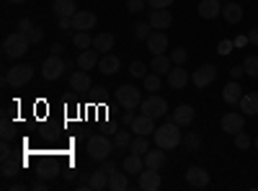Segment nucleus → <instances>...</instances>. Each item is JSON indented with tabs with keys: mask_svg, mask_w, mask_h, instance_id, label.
I'll list each match as a JSON object with an SVG mask.
<instances>
[{
	"mask_svg": "<svg viewBox=\"0 0 258 191\" xmlns=\"http://www.w3.org/2000/svg\"><path fill=\"white\" fill-rule=\"evenodd\" d=\"M153 140H155L158 147H163V150H176L183 142V135H181V126L176 121H165L153 132Z\"/></svg>",
	"mask_w": 258,
	"mask_h": 191,
	"instance_id": "1",
	"label": "nucleus"
},
{
	"mask_svg": "<svg viewBox=\"0 0 258 191\" xmlns=\"http://www.w3.org/2000/svg\"><path fill=\"white\" fill-rule=\"evenodd\" d=\"M29 47H31L29 34H21V31L8 34L6 41H3V52H6V57H11V59H21V57L29 52Z\"/></svg>",
	"mask_w": 258,
	"mask_h": 191,
	"instance_id": "2",
	"label": "nucleus"
},
{
	"mask_svg": "<svg viewBox=\"0 0 258 191\" xmlns=\"http://www.w3.org/2000/svg\"><path fill=\"white\" fill-rule=\"evenodd\" d=\"M114 147H116V142L109 140L106 135H93V137L88 140V155H91L93 160H106V158H111Z\"/></svg>",
	"mask_w": 258,
	"mask_h": 191,
	"instance_id": "3",
	"label": "nucleus"
},
{
	"mask_svg": "<svg viewBox=\"0 0 258 191\" xmlns=\"http://www.w3.org/2000/svg\"><path fill=\"white\" fill-rule=\"evenodd\" d=\"M140 111L147 114V116H153V119H163L168 114V101L163 96H158V93H150L147 98H142Z\"/></svg>",
	"mask_w": 258,
	"mask_h": 191,
	"instance_id": "4",
	"label": "nucleus"
},
{
	"mask_svg": "<svg viewBox=\"0 0 258 191\" xmlns=\"http://www.w3.org/2000/svg\"><path fill=\"white\" fill-rule=\"evenodd\" d=\"M64 70H68V62H64L62 57H57V54H49L44 59V65H41V75H44V80H57V78H62Z\"/></svg>",
	"mask_w": 258,
	"mask_h": 191,
	"instance_id": "5",
	"label": "nucleus"
},
{
	"mask_svg": "<svg viewBox=\"0 0 258 191\" xmlns=\"http://www.w3.org/2000/svg\"><path fill=\"white\" fill-rule=\"evenodd\" d=\"M6 75H8V86L21 88V86H26V83L34 78V68L31 65H13Z\"/></svg>",
	"mask_w": 258,
	"mask_h": 191,
	"instance_id": "6",
	"label": "nucleus"
},
{
	"mask_svg": "<svg viewBox=\"0 0 258 191\" xmlns=\"http://www.w3.org/2000/svg\"><path fill=\"white\" fill-rule=\"evenodd\" d=\"M222 132H227V135H238V132H243L245 130V114H240V111H227V114H222Z\"/></svg>",
	"mask_w": 258,
	"mask_h": 191,
	"instance_id": "7",
	"label": "nucleus"
},
{
	"mask_svg": "<svg viewBox=\"0 0 258 191\" xmlns=\"http://www.w3.org/2000/svg\"><path fill=\"white\" fill-rule=\"evenodd\" d=\"M116 101H119V106H124V109H137V106L142 103L140 88H135V86H119Z\"/></svg>",
	"mask_w": 258,
	"mask_h": 191,
	"instance_id": "8",
	"label": "nucleus"
},
{
	"mask_svg": "<svg viewBox=\"0 0 258 191\" xmlns=\"http://www.w3.org/2000/svg\"><path fill=\"white\" fill-rule=\"evenodd\" d=\"M214 78H217V68H214V65H202V68H197V70L191 73V83H194L197 88L212 86Z\"/></svg>",
	"mask_w": 258,
	"mask_h": 191,
	"instance_id": "9",
	"label": "nucleus"
},
{
	"mask_svg": "<svg viewBox=\"0 0 258 191\" xmlns=\"http://www.w3.org/2000/svg\"><path fill=\"white\" fill-rule=\"evenodd\" d=\"M186 183L194 186V188H204V186H209V173H207V168H202V165H191V168H186Z\"/></svg>",
	"mask_w": 258,
	"mask_h": 191,
	"instance_id": "10",
	"label": "nucleus"
},
{
	"mask_svg": "<svg viewBox=\"0 0 258 191\" xmlns=\"http://www.w3.org/2000/svg\"><path fill=\"white\" fill-rule=\"evenodd\" d=\"M188 83H191L188 70H183V65H173V70L168 73V86L173 88V91H183Z\"/></svg>",
	"mask_w": 258,
	"mask_h": 191,
	"instance_id": "11",
	"label": "nucleus"
},
{
	"mask_svg": "<svg viewBox=\"0 0 258 191\" xmlns=\"http://www.w3.org/2000/svg\"><path fill=\"white\" fill-rule=\"evenodd\" d=\"M137 178H140V188H142V191H158L160 183H163L160 171H155V168H145Z\"/></svg>",
	"mask_w": 258,
	"mask_h": 191,
	"instance_id": "12",
	"label": "nucleus"
},
{
	"mask_svg": "<svg viewBox=\"0 0 258 191\" xmlns=\"http://www.w3.org/2000/svg\"><path fill=\"white\" fill-rule=\"evenodd\" d=\"M170 24H173V13H170L168 8H158V11L150 13V26H153L155 31L170 29Z\"/></svg>",
	"mask_w": 258,
	"mask_h": 191,
	"instance_id": "13",
	"label": "nucleus"
},
{
	"mask_svg": "<svg viewBox=\"0 0 258 191\" xmlns=\"http://www.w3.org/2000/svg\"><path fill=\"white\" fill-rule=\"evenodd\" d=\"M96 24H98V18L93 11H78L73 16V26L78 31H91V29H96Z\"/></svg>",
	"mask_w": 258,
	"mask_h": 191,
	"instance_id": "14",
	"label": "nucleus"
},
{
	"mask_svg": "<svg viewBox=\"0 0 258 191\" xmlns=\"http://www.w3.org/2000/svg\"><path fill=\"white\" fill-rule=\"evenodd\" d=\"M70 88H73L75 93H85V91H91V88H93V83H91L88 70H75V73L70 75Z\"/></svg>",
	"mask_w": 258,
	"mask_h": 191,
	"instance_id": "15",
	"label": "nucleus"
},
{
	"mask_svg": "<svg viewBox=\"0 0 258 191\" xmlns=\"http://www.w3.org/2000/svg\"><path fill=\"white\" fill-rule=\"evenodd\" d=\"M199 16L204 21H212V18H217L222 16V0H199Z\"/></svg>",
	"mask_w": 258,
	"mask_h": 191,
	"instance_id": "16",
	"label": "nucleus"
},
{
	"mask_svg": "<svg viewBox=\"0 0 258 191\" xmlns=\"http://www.w3.org/2000/svg\"><path fill=\"white\" fill-rule=\"evenodd\" d=\"M132 132H135V135H147V137H150V135L155 132V119L140 111V116H135V121H132Z\"/></svg>",
	"mask_w": 258,
	"mask_h": 191,
	"instance_id": "17",
	"label": "nucleus"
},
{
	"mask_svg": "<svg viewBox=\"0 0 258 191\" xmlns=\"http://www.w3.org/2000/svg\"><path fill=\"white\" fill-rule=\"evenodd\" d=\"M147 49L153 54H165V49H168V34L165 31H153L147 36Z\"/></svg>",
	"mask_w": 258,
	"mask_h": 191,
	"instance_id": "18",
	"label": "nucleus"
},
{
	"mask_svg": "<svg viewBox=\"0 0 258 191\" xmlns=\"http://www.w3.org/2000/svg\"><path fill=\"white\" fill-rule=\"evenodd\" d=\"M194 119H197V111H194V106H188V103L176 106V111H173V121H176L178 126H188V124H194Z\"/></svg>",
	"mask_w": 258,
	"mask_h": 191,
	"instance_id": "19",
	"label": "nucleus"
},
{
	"mask_svg": "<svg viewBox=\"0 0 258 191\" xmlns=\"http://www.w3.org/2000/svg\"><path fill=\"white\" fill-rule=\"evenodd\" d=\"M222 18L227 21V24H238V21H243V6L235 3V0L222 3Z\"/></svg>",
	"mask_w": 258,
	"mask_h": 191,
	"instance_id": "20",
	"label": "nucleus"
},
{
	"mask_svg": "<svg viewBox=\"0 0 258 191\" xmlns=\"http://www.w3.org/2000/svg\"><path fill=\"white\" fill-rule=\"evenodd\" d=\"M222 98H225V103H227V106L240 103V98H243V88L238 86V80H230L227 86L222 88Z\"/></svg>",
	"mask_w": 258,
	"mask_h": 191,
	"instance_id": "21",
	"label": "nucleus"
},
{
	"mask_svg": "<svg viewBox=\"0 0 258 191\" xmlns=\"http://www.w3.org/2000/svg\"><path fill=\"white\" fill-rule=\"evenodd\" d=\"M119 68H121V59H119L116 54H111V52L103 54L101 62H98V73H101V75H114Z\"/></svg>",
	"mask_w": 258,
	"mask_h": 191,
	"instance_id": "22",
	"label": "nucleus"
},
{
	"mask_svg": "<svg viewBox=\"0 0 258 191\" xmlns=\"http://www.w3.org/2000/svg\"><path fill=\"white\" fill-rule=\"evenodd\" d=\"M240 111L245 114V116H258V91H250V93H245L243 98H240Z\"/></svg>",
	"mask_w": 258,
	"mask_h": 191,
	"instance_id": "23",
	"label": "nucleus"
},
{
	"mask_svg": "<svg viewBox=\"0 0 258 191\" xmlns=\"http://www.w3.org/2000/svg\"><path fill=\"white\" fill-rule=\"evenodd\" d=\"M150 70L158 73V75H168L173 70V59L168 54H153V62H150Z\"/></svg>",
	"mask_w": 258,
	"mask_h": 191,
	"instance_id": "24",
	"label": "nucleus"
},
{
	"mask_svg": "<svg viewBox=\"0 0 258 191\" xmlns=\"http://www.w3.org/2000/svg\"><path fill=\"white\" fill-rule=\"evenodd\" d=\"M98 49H83L80 54H78V68L80 70H93V68H98Z\"/></svg>",
	"mask_w": 258,
	"mask_h": 191,
	"instance_id": "25",
	"label": "nucleus"
},
{
	"mask_svg": "<svg viewBox=\"0 0 258 191\" xmlns=\"http://www.w3.org/2000/svg\"><path fill=\"white\" fill-rule=\"evenodd\" d=\"M52 8H54V16H57V18H73V16L78 13L75 0H54Z\"/></svg>",
	"mask_w": 258,
	"mask_h": 191,
	"instance_id": "26",
	"label": "nucleus"
},
{
	"mask_svg": "<svg viewBox=\"0 0 258 191\" xmlns=\"http://www.w3.org/2000/svg\"><path fill=\"white\" fill-rule=\"evenodd\" d=\"M124 171H126V173L140 176V173L145 171V158H142V155H137V153H129V155L124 158Z\"/></svg>",
	"mask_w": 258,
	"mask_h": 191,
	"instance_id": "27",
	"label": "nucleus"
},
{
	"mask_svg": "<svg viewBox=\"0 0 258 191\" xmlns=\"http://www.w3.org/2000/svg\"><path fill=\"white\" fill-rule=\"evenodd\" d=\"M163 165H165V150H163V147L145 153V168H155V171H160Z\"/></svg>",
	"mask_w": 258,
	"mask_h": 191,
	"instance_id": "28",
	"label": "nucleus"
},
{
	"mask_svg": "<svg viewBox=\"0 0 258 191\" xmlns=\"http://www.w3.org/2000/svg\"><path fill=\"white\" fill-rule=\"evenodd\" d=\"M93 49H98L101 54H109L114 49V34H96L93 36Z\"/></svg>",
	"mask_w": 258,
	"mask_h": 191,
	"instance_id": "29",
	"label": "nucleus"
},
{
	"mask_svg": "<svg viewBox=\"0 0 258 191\" xmlns=\"http://www.w3.org/2000/svg\"><path fill=\"white\" fill-rule=\"evenodd\" d=\"M147 150H150V140H147V135H135L132 142H129V153H137V155L145 158Z\"/></svg>",
	"mask_w": 258,
	"mask_h": 191,
	"instance_id": "30",
	"label": "nucleus"
},
{
	"mask_svg": "<svg viewBox=\"0 0 258 191\" xmlns=\"http://www.w3.org/2000/svg\"><path fill=\"white\" fill-rule=\"evenodd\" d=\"M109 188H111V191H126V188H129V178H126V171H124V173L114 171V173L109 176Z\"/></svg>",
	"mask_w": 258,
	"mask_h": 191,
	"instance_id": "31",
	"label": "nucleus"
},
{
	"mask_svg": "<svg viewBox=\"0 0 258 191\" xmlns=\"http://www.w3.org/2000/svg\"><path fill=\"white\" fill-rule=\"evenodd\" d=\"M88 183H91V188H93V191H103V188H109V173H103L101 168H98L96 173H91Z\"/></svg>",
	"mask_w": 258,
	"mask_h": 191,
	"instance_id": "32",
	"label": "nucleus"
},
{
	"mask_svg": "<svg viewBox=\"0 0 258 191\" xmlns=\"http://www.w3.org/2000/svg\"><path fill=\"white\" fill-rule=\"evenodd\" d=\"M73 44H75L78 49H91V47H93L91 31H75V34H73Z\"/></svg>",
	"mask_w": 258,
	"mask_h": 191,
	"instance_id": "33",
	"label": "nucleus"
},
{
	"mask_svg": "<svg viewBox=\"0 0 258 191\" xmlns=\"http://www.w3.org/2000/svg\"><path fill=\"white\" fill-rule=\"evenodd\" d=\"M160 78H163V75H158V73H147V75L142 78V83H145V91H150V93L160 91Z\"/></svg>",
	"mask_w": 258,
	"mask_h": 191,
	"instance_id": "34",
	"label": "nucleus"
},
{
	"mask_svg": "<svg viewBox=\"0 0 258 191\" xmlns=\"http://www.w3.org/2000/svg\"><path fill=\"white\" fill-rule=\"evenodd\" d=\"M155 29L150 26V21H140V24H135V36L137 39H142V41H147V36L153 34Z\"/></svg>",
	"mask_w": 258,
	"mask_h": 191,
	"instance_id": "35",
	"label": "nucleus"
},
{
	"mask_svg": "<svg viewBox=\"0 0 258 191\" xmlns=\"http://www.w3.org/2000/svg\"><path fill=\"white\" fill-rule=\"evenodd\" d=\"M243 68H245V75L258 78V54H248L245 62H243Z\"/></svg>",
	"mask_w": 258,
	"mask_h": 191,
	"instance_id": "36",
	"label": "nucleus"
},
{
	"mask_svg": "<svg viewBox=\"0 0 258 191\" xmlns=\"http://www.w3.org/2000/svg\"><path fill=\"white\" fill-rule=\"evenodd\" d=\"M250 145H253V140L248 137V132H245V130L235 135V147H238V150H248Z\"/></svg>",
	"mask_w": 258,
	"mask_h": 191,
	"instance_id": "37",
	"label": "nucleus"
},
{
	"mask_svg": "<svg viewBox=\"0 0 258 191\" xmlns=\"http://www.w3.org/2000/svg\"><path fill=\"white\" fill-rule=\"evenodd\" d=\"M183 145L188 147V150H199V145H202V137H199L197 132H188V135H183Z\"/></svg>",
	"mask_w": 258,
	"mask_h": 191,
	"instance_id": "38",
	"label": "nucleus"
},
{
	"mask_svg": "<svg viewBox=\"0 0 258 191\" xmlns=\"http://www.w3.org/2000/svg\"><path fill=\"white\" fill-rule=\"evenodd\" d=\"M129 73H132L135 78H145L147 75V65H145L142 59H135L132 65H129Z\"/></svg>",
	"mask_w": 258,
	"mask_h": 191,
	"instance_id": "39",
	"label": "nucleus"
},
{
	"mask_svg": "<svg viewBox=\"0 0 258 191\" xmlns=\"http://www.w3.org/2000/svg\"><path fill=\"white\" fill-rule=\"evenodd\" d=\"M170 59H173V65H186L188 52H186L183 47H178V49H173V52H170Z\"/></svg>",
	"mask_w": 258,
	"mask_h": 191,
	"instance_id": "40",
	"label": "nucleus"
},
{
	"mask_svg": "<svg viewBox=\"0 0 258 191\" xmlns=\"http://www.w3.org/2000/svg\"><path fill=\"white\" fill-rule=\"evenodd\" d=\"M114 142H116V147H129V142H132V135L124 132V130H119L116 137H114Z\"/></svg>",
	"mask_w": 258,
	"mask_h": 191,
	"instance_id": "41",
	"label": "nucleus"
},
{
	"mask_svg": "<svg viewBox=\"0 0 258 191\" xmlns=\"http://www.w3.org/2000/svg\"><path fill=\"white\" fill-rule=\"evenodd\" d=\"M126 11H129V13H140V11H145V0H126Z\"/></svg>",
	"mask_w": 258,
	"mask_h": 191,
	"instance_id": "42",
	"label": "nucleus"
},
{
	"mask_svg": "<svg viewBox=\"0 0 258 191\" xmlns=\"http://www.w3.org/2000/svg\"><path fill=\"white\" fill-rule=\"evenodd\" d=\"M11 158H16V155H13V150H11L8 140H3V145H0V160H11Z\"/></svg>",
	"mask_w": 258,
	"mask_h": 191,
	"instance_id": "43",
	"label": "nucleus"
},
{
	"mask_svg": "<svg viewBox=\"0 0 258 191\" xmlns=\"http://www.w3.org/2000/svg\"><path fill=\"white\" fill-rule=\"evenodd\" d=\"M101 171H103V173H109V176H111L114 171H119V168H116V163H114L111 158H106V160H101Z\"/></svg>",
	"mask_w": 258,
	"mask_h": 191,
	"instance_id": "44",
	"label": "nucleus"
},
{
	"mask_svg": "<svg viewBox=\"0 0 258 191\" xmlns=\"http://www.w3.org/2000/svg\"><path fill=\"white\" fill-rule=\"evenodd\" d=\"M41 39H44V31H41L39 26H34V29L29 31V41H31V44H39Z\"/></svg>",
	"mask_w": 258,
	"mask_h": 191,
	"instance_id": "45",
	"label": "nucleus"
},
{
	"mask_svg": "<svg viewBox=\"0 0 258 191\" xmlns=\"http://www.w3.org/2000/svg\"><path fill=\"white\" fill-rule=\"evenodd\" d=\"M31 29H34V24H31L29 18H21V21H18V26H16V31H21V34H29Z\"/></svg>",
	"mask_w": 258,
	"mask_h": 191,
	"instance_id": "46",
	"label": "nucleus"
},
{
	"mask_svg": "<svg viewBox=\"0 0 258 191\" xmlns=\"http://www.w3.org/2000/svg\"><path fill=\"white\" fill-rule=\"evenodd\" d=\"M170 3H173V0H147V6L153 8V11H158V8H170Z\"/></svg>",
	"mask_w": 258,
	"mask_h": 191,
	"instance_id": "47",
	"label": "nucleus"
},
{
	"mask_svg": "<svg viewBox=\"0 0 258 191\" xmlns=\"http://www.w3.org/2000/svg\"><path fill=\"white\" fill-rule=\"evenodd\" d=\"M232 47H235V41L222 39V41H220V47H217V52H220V54H230V52H232Z\"/></svg>",
	"mask_w": 258,
	"mask_h": 191,
	"instance_id": "48",
	"label": "nucleus"
},
{
	"mask_svg": "<svg viewBox=\"0 0 258 191\" xmlns=\"http://www.w3.org/2000/svg\"><path fill=\"white\" fill-rule=\"evenodd\" d=\"M13 137H16V126H11L8 121H3V140H8V142H11Z\"/></svg>",
	"mask_w": 258,
	"mask_h": 191,
	"instance_id": "49",
	"label": "nucleus"
},
{
	"mask_svg": "<svg viewBox=\"0 0 258 191\" xmlns=\"http://www.w3.org/2000/svg\"><path fill=\"white\" fill-rule=\"evenodd\" d=\"M57 21H59V29H62V31H73V29H75V26H73V18H57Z\"/></svg>",
	"mask_w": 258,
	"mask_h": 191,
	"instance_id": "50",
	"label": "nucleus"
},
{
	"mask_svg": "<svg viewBox=\"0 0 258 191\" xmlns=\"http://www.w3.org/2000/svg\"><path fill=\"white\" fill-rule=\"evenodd\" d=\"M121 121H124L126 126H132V121H135V109H126L124 116H121Z\"/></svg>",
	"mask_w": 258,
	"mask_h": 191,
	"instance_id": "51",
	"label": "nucleus"
},
{
	"mask_svg": "<svg viewBox=\"0 0 258 191\" xmlns=\"http://www.w3.org/2000/svg\"><path fill=\"white\" fill-rule=\"evenodd\" d=\"M243 73H245V68H243V65H235V68H230V75H232V80H238Z\"/></svg>",
	"mask_w": 258,
	"mask_h": 191,
	"instance_id": "52",
	"label": "nucleus"
},
{
	"mask_svg": "<svg viewBox=\"0 0 258 191\" xmlns=\"http://www.w3.org/2000/svg\"><path fill=\"white\" fill-rule=\"evenodd\" d=\"M62 52H64V47L59 44V41H54V44L49 47V54H57V57H62Z\"/></svg>",
	"mask_w": 258,
	"mask_h": 191,
	"instance_id": "53",
	"label": "nucleus"
},
{
	"mask_svg": "<svg viewBox=\"0 0 258 191\" xmlns=\"http://www.w3.org/2000/svg\"><path fill=\"white\" fill-rule=\"evenodd\" d=\"M31 188H34V191H44V188H47V178H39V181H34V183H31Z\"/></svg>",
	"mask_w": 258,
	"mask_h": 191,
	"instance_id": "54",
	"label": "nucleus"
},
{
	"mask_svg": "<svg viewBox=\"0 0 258 191\" xmlns=\"http://www.w3.org/2000/svg\"><path fill=\"white\" fill-rule=\"evenodd\" d=\"M248 41L258 47V29H250V34H248Z\"/></svg>",
	"mask_w": 258,
	"mask_h": 191,
	"instance_id": "55",
	"label": "nucleus"
},
{
	"mask_svg": "<svg viewBox=\"0 0 258 191\" xmlns=\"http://www.w3.org/2000/svg\"><path fill=\"white\" fill-rule=\"evenodd\" d=\"M245 44H250V41H248V36H238V39H235V47H245Z\"/></svg>",
	"mask_w": 258,
	"mask_h": 191,
	"instance_id": "56",
	"label": "nucleus"
},
{
	"mask_svg": "<svg viewBox=\"0 0 258 191\" xmlns=\"http://www.w3.org/2000/svg\"><path fill=\"white\" fill-rule=\"evenodd\" d=\"M8 3H26V0H8Z\"/></svg>",
	"mask_w": 258,
	"mask_h": 191,
	"instance_id": "57",
	"label": "nucleus"
},
{
	"mask_svg": "<svg viewBox=\"0 0 258 191\" xmlns=\"http://www.w3.org/2000/svg\"><path fill=\"white\" fill-rule=\"evenodd\" d=\"M253 145H255V147H258V137H255V140H253Z\"/></svg>",
	"mask_w": 258,
	"mask_h": 191,
	"instance_id": "58",
	"label": "nucleus"
},
{
	"mask_svg": "<svg viewBox=\"0 0 258 191\" xmlns=\"http://www.w3.org/2000/svg\"><path fill=\"white\" fill-rule=\"evenodd\" d=\"M222 3H230V0H222Z\"/></svg>",
	"mask_w": 258,
	"mask_h": 191,
	"instance_id": "59",
	"label": "nucleus"
}]
</instances>
